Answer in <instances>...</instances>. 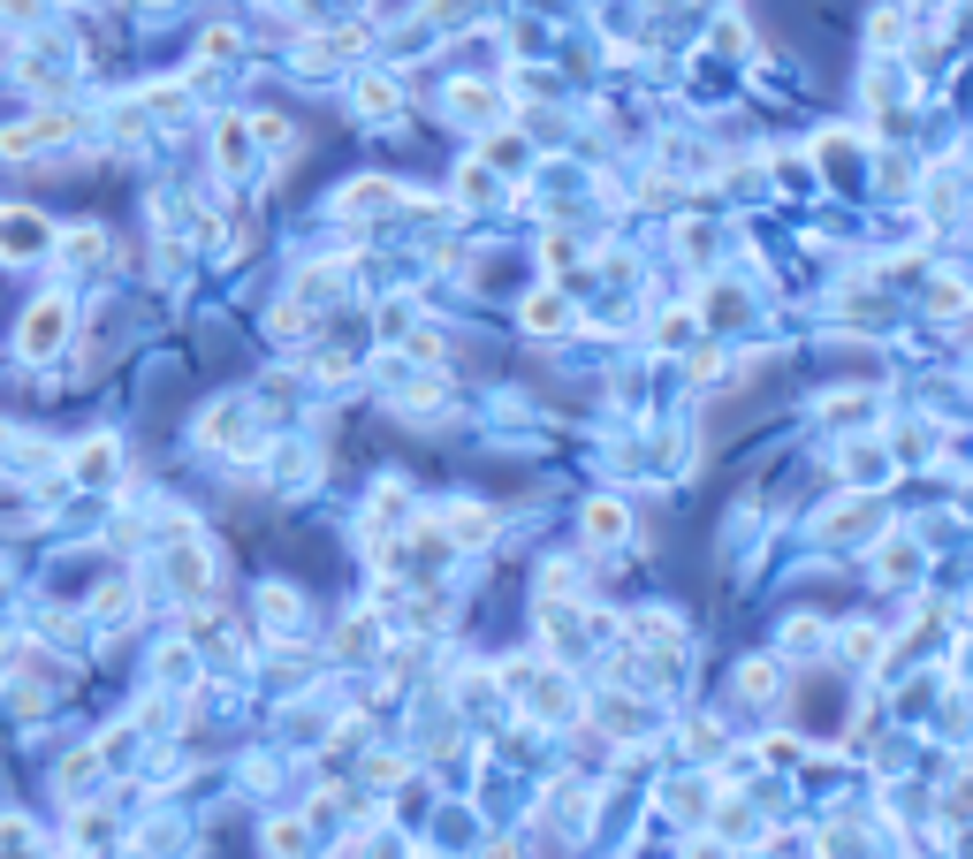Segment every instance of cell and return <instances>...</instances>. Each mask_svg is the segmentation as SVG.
Segmentation results:
<instances>
[{
  "label": "cell",
  "instance_id": "1",
  "mask_svg": "<svg viewBox=\"0 0 973 859\" xmlns=\"http://www.w3.org/2000/svg\"><path fill=\"white\" fill-rule=\"evenodd\" d=\"M61 328H69V305H61V297H46V305L23 320V350H31V357H46V350L61 343Z\"/></svg>",
  "mask_w": 973,
  "mask_h": 859
},
{
  "label": "cell",
  "instance_id": "2",
  "mask_svg": "<svg viewBox=\"0 0 973 859\" xmlns=\"http://www.w3.org/2000/svg\"><path fill=\"white\" fill-rule=\"evenodd\" d=\"M46 244V221L38 213H0V259H23Z\"/></svg>",
  "mask_w": 973,
  "mask_h": 859
},
{
  "label": "cell",
  "instance_id": "3",
  "mask_svg": "<svg viewBox=\"0 0 973 859\" xmlns=\"http://www.w3.org/2000/svg\"><path fill=\"white\" fill-rule=\"evenodd\" d=\"M586 532H594V540H624V510H617V503H594V510H586Z\"/></svg>",
  "mask_w": 973,
  "mask_h": 859
},
{
  "label": "cell",
  "instance_id": "4",
  "mask_svg": "<svg viewBox=\"0 0 973 859\" xmlns=\"http://www.w3.org/2000/svg\"><path fill=\"white\" fill-rule=\"evenodd\" d=\"M77 480H115V449H107V442H92V449L77 457Z\"/></svg>",
  "mask_w": 973,
  "mask_h": 859
},
{
  "label": "cell",
  "instance_id": "5",
  "mask_svg": "<svg viewBox=\"0 0 973 859\" xmlns=\"http://www.w3.org/2000/svg\"><path fill=\"white\" fill-rule=\"evenodd\" d=\"M525 320H532V328H555V320H563V305H555V297H532V305H525Z\"/></svg>",
  "mask_w": 973,
  "mask_h": 859
}]
</instances>
